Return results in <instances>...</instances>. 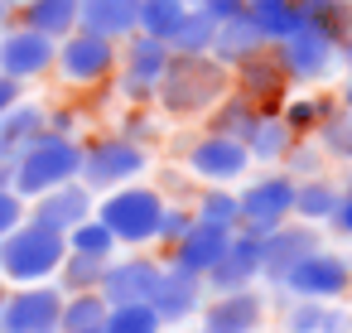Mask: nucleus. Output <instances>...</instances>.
Here are the masks:
<instances>
[{
  "label": "nucleus",
  "instance_id": "nucleus-1",
  "mask_svg": "<svg viewBox=\"0 0 352 333\" xmlns=\"http://www.w3.org/2000/svg\"><path fill=\"white\" fill-rule=\"evenodd\" d=\"M227 92H232V68H222L212 54H169L155 83V102L179 121L208 116Z\"/></svg>",
  "mask_w": 352,
  "mask_h": 333
},
{
  "label": "nucleus",
  "instance_id": "nucleus-2",
  "mask_svg": "<svg viewBox=\"0 0 352 333\" xmlns=\"http://www.w3.org/2000/svg\"><path fill=\"white\" fill-rule=\"evenodd\" d=\"M78 169H82V140L58 136V131H39L25 150H15V160H10V189L30 203V198H39V193H49L58 184L78 179Z\"/></svg>",
  "mask_w": 352,
  "mask_h": 333
},
{
  "label": "nucleus",
  "instance_id": "nucleus-3",
  "mask_svg": "<svg viewBox=\"0 0 352 333\" xmlns=\"http://www.w3.org/2000/svg\"><path fill=\"white\" fill-rule=\"evenodd\" d=\"M68 256V241L63 232H49L44 222L25 217L20 227H10L0 237V280L6 285H39V280H54L58 266Z\"/></svg>",
  "mask_w": 352,
  "mask_h": 333
},
{
  "label": "nucleus",
  "instance_id": "nucleus-4",
  "mask_svg": "<svg viewBox=\"0 0 352 333\" xmlns=\"http://www.w3.org/2000/svg\"><path fill=\"white\" fill-rule=\"evenodd\" d=\"M160 208H164V193L150 189V184H140V179L97 193V217L107 222V232L116 237L121 251H135V246H150L155 241Z\"/></svg>",
  "mask_w": 352,
  "mask_h": 333
},
{
  "label": "nucleus",
  "instance_id": "nucleus-5",
  "mask_svg": "<svg viewBox=\"0 0 352 333\" xmlns=\"http://www.w3.org/2000/svg\"><path fill=\"white\" fill-rule=\"evenodd\" d=\"M145 169H150V150L135 145V140H126L121 131H107V136L82 140V169H78V179H82L92 193L135 184Z\"/></svg>",
  "mask_w": 352,
  "mask_h": 333
},
{
  "label": "nucleus",
  "instance_id": "nucleus-6",
  "mask_svg": "<svg viewBox=\"0 0 352 333\" xmlns=\"http://www.w3.org/2000/svg\"><path fill=\"white\" fill-rule=\"evenodd\" d=\"M116 63H121V44H111V39H97V34H87V30H73L68 39H58V49H54V73L68 83V87H102V83H111V73H116Z\"/></svg>",
  "mask_w": 352,
  "mask_h": 333
},
{
  "label": "nucleus",
  "instance_id": "nucleus-7",
  "mask_svg": "<svg viewBox=\"0 0 352 333\" xmlns=\"http://www.w3.org/2000/svg\"><path fill=\"white\" fill-rule=\"evenodd\" d=\"M294 217V179L285 169H270L261 179H241L236 189V227L265 237L270 227Z\"/></svg>",
  "mask_w": 352,
  "mask_h": 333
},
{
  "label": "nucleus",
  "instance_id": "nucleus-8",
  "mask_svg": "<svg viewBox=\"0 0 352 333\" xmlns=\"http://www.w3.org/2000/svg\"><path fill=\"white\" fill-rule=\"evenodd\" d=\"M184 169H188V179H198L203 189H208V184L232 189V184H241V179L251 174V155H246L241 140L217 136V131H203V136L188 140V150H184Z\"/></svg>",
  "mask_w": 352,
  "mask_h": 333
},
{
  "label": "nucleus",
  "instance_id": "nucleus-9",
  "mask_svg": "<svg viewBox=\"0 0 352 333\" xmlns=\"http://www.w3.org/2000/svg\"><path fill=\"white\" fill-rule=\"evenodd\" d=\"M280 290L294 294V299H328V304H338L342 294H352V261L328 251V246H318V251H309L304 261L289 266Z\"/></svg>",
  "mask_w": 352,
  "mask_h": 333
},
{
  "label": "nucleus",
  "instance_id": "nucleus-10",
  "mask_svg": "<svg viewBox=\"0 0 352 333\" xmlns=\"http://www.w3.org/2000/svg\"><path fill=\"white\" fill-rule=\"evenodd\" d=\"M63 290L54 280L39 285H6L0 299V333H58Z\"/></svg>",
  "mask_w": 352,
  "mask_h": 333
},
{
  "label": "nucleus",
  "instance_id": "nucleus-11",
  "mask_svg": "<svg viewBox=\"0 0 352 333\" xmlns=\"http://www.w3.org/2000/svg\"><path fill=\"white\" fill-rule=\"evenodd\" d=\"M270 49H275V58H280V68H285L289 87H294V83L318 87V83H328V78L342 68V63H338V44L323 39V34H314V30H299V34H289V39L270 44Z\"/></svg>",
  "mask_w": 352,
  "mask_h": 333
},
{
  "label": "nucleus",
  "instance_id": "nucleus-12",
  "mask_svg": "<svg viewBox=\"0 0 352 333\" xmlns=\"http://www.w3.org/2000/svg\"><path fill=\"white\" fill-rule=\"evenodd\" d=\"M54 49L58 39L25 30V25H0V78L10 83H34L54 73Z\"/></svg>",
  "mask_w": 352,
  "mask_h": 333
},
{
  "label": "nucleus",
  "instance_id": "nucleus-13",
  "mask_svg": "<svg viewBox=\"0 0 352 333\" xmlns=\"http://www.w3.org/2000/svg\"><path fill=\"white\" fill-rule=\"evenodd\" d=\"M160 270H164V261L145 256L140 246H135V251H126V256L116 251V256L107 261L102 280H97V294H102L107 304H140V299H150V290H155Z\"/></svg>",
  "mask_w": 352,
  "mask_h": 333
},
{
  "label": "nucleus",
  "instance_id": "nucleus-14",
  "mask_svg": "<svg viewBox=\"0 0 352 333\" xmlns=\"http://www.w3.org/2000/svg\"><path fill=\"white\" fill-rule=\"evenodd\" d=\"M318 246H323V227H309V222H294V217L280 222V227H270L261 237V280H270L280 290V280L289 275V266L304 261Z\"/></svg>",
  "mask_w": 352,
  "mask_h": 333
},
{
  "label": "nucleus",
  "instance_id": "nucleus-15",
  "mask_svg": "<svg viewBox=\"0 0 352 333\" xmlns=\"http://www.w3.org/2000/svg\"><path fill=\"white\" fill-rule=\"evenodd\" d=\"M198 319H203L198 333H261L265 328V294L256 285L212 294V299H203Z\"/></svg>",
  "mask_w": 352,
  "mask_h": 333
},
{
  "label": "nucleus",
  "instance_id": "nucleus-16",
  "mask_svg": "<svg viewBox=\"0 0 352 333\" xmlns=\"http://www.w3.org/2000/svg\"><path fill=\"white\" fill-rule=\"evenodd\" d=\"M97 213V193L82 184V179H68V184H58V189H49V193H39V198H30V208H25V217H34V222H44L49 232H73L82 217H92Z\"/></svg>",
  "mask_w": 352,
  "mask_h": 333
},
{
  "label": "nucleus",
  "instance_id": "nucleus-17",
  "mask_svg": "<svg viewBox=\"0 0 352 333\" xmlns=\"http://www.w3.org/2000/svg\"><path fill=\"white\" fill-rule=\"evenodd\" d=\"M256 280H261V237L236 227L227 251H222V261L203 275V290L208 294H227V290H251Z\"/></svg>",
  "mask_w": 352,
  "mask_h": 333
},
{
  "label": "nucleus",
  "instance_id": "nucleus-18",
  "mask_svg": "<svg viewBox=\"0 0 352 333\" xmlns=\"http://www.w3.org/2000/svg\"><path fill=\"white\" fill-rule=\"evenodd\" d=\"M203 299H208L203 275H188V270H179V266H169V261H164V270H160V280H155V290H150V309L160 314V323H164V328H174V323L198 319Z\"/></svg>",
  "mask_w": 352,
  "mask_h": 333
},
{
  "label": "nucleus",
  "instance_id": "nucleus-19",
  "mask_svg": "<svg viewBox=\"0 0 352 333\" xmlns=\"http://www.w3.org/2000/svg\"><path fill=\"white\" fill-rule=\"evenodd\" d=\"M232 92L251 97L261 111H280V102L289 97V78H285L275 49H261V54L241 58V63L232 68Z\"/></svg>",
  "mask_w": 352,
  "mask_h": 333
},
{
  "label": "nucleus",
  "instance_id": "nucleus-20",
  "mask_svg": "<svg viewBox=\"0 0 352 333\" xmlns=\"http://www.w3.org/2000/svg\"><path fill=\"white\" fill-rule=\"evenodd\" d=\"M227 241H232V227H212V222H198V217H193V227L169 246V266H179V270H188V275H208V270L222 261Z\"/></svg>",
  "mask_w": 352,
  "mask_h": 333
},
{
  "label": "nucleus",
  "instance_id": "nucleus-21",
  "mask_svg": "<svg viewBox=\"0 0 352 333\" xmlns=\"http://www.w3.org/2000/svg\"><path fill=\"white\" fill-rule=\"evenodd\" d=\"M135 10L140 0H78V30L121 44L135 34Z\"/></svg>",
  "mask_w": 352,
  "mask_h": 333
},
{
  "label": "nucleus",
  "instance_id": "nucleus-22",
  "mask_svg": "<svg viewBox=\"0 0 352 333\" xmlns=\"http://www.w3.org/2000/svg\"><path fill=\"white\" fill-rule=\"evenodd\" d=\"M39 131H49V107L34 102V97H20L0 111V150L15 160V150H25Z\"/></svg>",
  "mask_w": 352,
  "mask_h": 333
},
{
  "label": "nucleus",
  "instance_id": "nucleus-23",
  "mask_svg": "<svg viewBox=\"0 0 352 333\" xmlns=\"http://www.w3.org/2000/svg\"><path fill=\"white\" fill-rule=\"evenodd\" d=\"M261 49H270L265 39H261V30L251 25V15L241 10V15H232V20H217V34H212V58L222 63V68H236L241 58H251V54H261Z\"/></svg>",
  "mask_w": 352,
  "mask_h": 333
},
{
  "label": "nucleus",
  "instance_id": "nucleus-24",
  "mask_svg": "<svg viewBox=\"0 0 352 333\" xmlns=\"http://www.w3.org/2000/svg\"><path fill=\"white\" fill-rule=\"evenodd\" d=\"M342 203V184L328 179V174H314V179H299L294 184V222H309V227H328L333 213Z\"/></svg>",
  "mask_w": 352,
  "mask_h": 333
},
{
  "label": "nucleus",
  "instance_id": "nucleus-25",
  "mask_svg": "<svg viewBox=\"0 0 352 333\" xmlns=\"http://www.w3.org/2000/svg\"><path fill=\"white\" fill-rule=\"evenodd\" d=\"M15 25L39 30L49 39H68L78 30V0H15Z\"/></svg>",
  "mask_w": 352,
  "mask_h": 333
},
{
  "label": "nucleus",
  "instance_id": "nucleus-26",
  "mask_svg": "<svg viewBox=\"0 0 352 333\" xmlns=\"http://www.w3.org/2000/svg\"><path fill=\"white\" fill-rule=\"evenodd\" d=\"M285 333H347L352 328V314L328 304V299H294L280 319Z\"/></svg>",
  "mask_w": 352,
  "mask_h": 333
},
{
  "label": "nucleus",
  "instance_id": "nucleus-27",
  "mask_svg": "<svg viewBox=\"0 0 352 333\" xmlns=\"http://www.w3.org/2000/svg\"><path fill=\"white\" fill-rule=\"evenodd\" d=\"M164 63H169V44H164V39L140 34V30H135L131 39H121V63H116V73L140 78V83H160Z\"/></svg>",
  "mask_w": 352,
  "mask_h": 333
},
{
  "label": "nucleus",
  "instance_id": "nucleus-28",
  "mask_svg": "<svg viewBox=\"0 0 352 333\" xmlns=\"http://www.w3.org/2000/svg\"><path fill=\"white\" fill-rule=\"evenodd\" d=\"M294 10H299V30H314L333 44L352 34V0H294Z\"/></svg>",
  "mask_w": 352,
  "mask_h": 333
},
{
  "label": "nucleus",
  "instance_id": "nucleus-29",
  "mask_svg": "<svg viewBox=\"0 0 352 333\" xmlns=\"http://www.w3.org/2000/svg\"><path fill=\"white\" fill-rule=\"evenodd\" d=\"M294 131L280 121V111H261V121H256V131L246 136V155H251V164H285V155L294 150Z\"/></svg>",
  "mask_w": 352,
  "mask_h": 333
},
{
  "label": "nucleus",
  "instance_id": "nucleus-30",
  "mask_svg": "<svg viewBox=\"0 0 352 333\" xmlns=\"http://www.w3.org/2000/svg\"><path fill=\"white\" fill-rule=\"evenodd\" d=\"M208 131H217V136H232V140H241L246 145V136L256 131V121H261V107L251 102V97H241V92H227L208 116Z\"/></svg>",
  "mask_w": 352,
  "mask_h": 333
},
{
  "label": "nucleus",
  "instance_id": "nucleus-31",
  "mask_svg": "<svg viewBox=\"0 0 352 333\" xmlns=\"http://www.w3.org/2000/svg\"><path fill=\"white\" fill-rule=\"evenodd\" d=\"M107 309H111V304H107L97 290L63 294V309H58V333H102Z\"/></svg>",
  "mask_w": 352,
  "mask_h": 333
},
{
  "label": "nucleus",
  "instance_id": "nucleus-32",
  "mask_svg": "<svg viewBox=\"0 0 352 333\" xmlns=\"http://www.w3.org/2000/svg\"><path fill=\"white\" fill-rule=\"evenodd\" d=\"M246 15H251V25L261 30L265 44H280V39L299 34V10H294V0H246Z\"/></svg>",
  "mask_w": 352,
  "mask_h": 333
},
{
  "label": "nucleus",
  "instance_id": "nucleus-33",
  "mask_svg": "<svg viewBox=\"0 0 352 333\" xmlns=\"http://www.w3.org/2000/svg\"><path fill=\"white\" fill-rule=\"evenodd\" d=\"M212 34H217V20H212L208 10L188 6L184 20L174 25V34H169L164 44H169V54H208V49H212Z\"/></svg>",
  "mask_w": 352,
  "mask_h": 333
},
{
  "label": "nucleus",
  "instance_id": "nucleus-34",
  "mask_svg": "<svg viewBox=\"0 0 352 333\" xmlns=\"http://www.w3.org/2000/svg\"><path fill=\"white\" fill-rule=\"evenodd\" d=\"M314 145H318V155L323 160H333V164H352V111H328L318 126H314Z\"/></svg>",
  "mask_w": 352,
  "mask_h": 333
},
{
  "label": "nucleus",
  "instance_id": "nucleus-35",
  "mask_svg": "<svg viewBox=\"0 0 352 333\" xmlns=\"http://www.w3.org/2000/svg\"><path fill=\"white\" fill-rule=\"evenodd\" d=\"M328 111H338V102L323 97V92H304V97H285V102H280V121H285L294 136H314V126H318Z\"/></svg>",
  "mask_w": 352,
  "mask_h": 333
},
{
  "label": "nucleus",
  "instance_id": "nucleus-36",
  "mask_svg": "<svg viewBox=\"0 0 352 333\" xmlns=\"http://www.w3.org/2000/svg\"><path fill=\"white\" fill-rule=\"evenodd\" d=\"M63 241H68V251H78V256H97V261H111V256L121 251V246H116V237L107 232V222H102L97 213H92V217H82Z\"/></svg>",
  "mask_w": 352,
  "mask_h": 333
},
{
  "label": "nucleus",
  "instance_id": "nucleus-37",
  "mask_svg": "<svg viewBox=\"0 0 352 333\" xmlns=\"http://www.w3.org/2000/svg\"><path fill=\"white\" fill-rule=\"evenodd\" d=\"M193 217H198V222H212V227H232V232H236V189L208 184V189L193 198Z\"/></svg>",
  "mask_w": 352,
  "mask_h": 333
},
{
  "label": "nucleus",
  "instance_id": "nucleus-38",
  "mask_svg": "<svg viewBox=\"0 0 352 333\" xmlns=\"http://www.w3.org/2000/svg\"><path fill=\"white\" fill-rule=\"evenodd\" d=\"M102 333H164V323L150 309V299H140V304H111Z\"/></svg>",
  "mask_w": 352,
  "mask_h": 333
},
{
  "label": "nucleus",
  "instance_id": "nucleus-39",
  "mask_svg": "<svg viewBox=\"0 0 352 333\" xmlns=\"http://www.w3.org/2000/svg\"><path fill=\"white\" fill-rule=\"evenodd\" d=\"M184 0H140V10H135V30L140 34H155V39H169L174 25L184 20Z\"/></svg>",
  "mask_w": 352,
  "mask_h": 333
},
{
  "label": "nucleus",
  "instance_id": "nucleus-40",
  "mask_svg": "<svg viewBox=\"0 0 352 333\" xmlns=\"http://www.w3.org/2000/svg\"><path fill=\"white\" fill-rule=\"evenodd\" d=\"M102 270H107V261L68 251V256H63V266H58V275H54V285H58L63 294H78V290H97Z\"/></svg>",
  "mask_w": 352,
  "mask_h": 333
},
{
  "label": "nucleus",
  "instance_id": "nucleus-41",
  "mask_svg": "<svg viewBox=\"0 0 352 333\" xmlns=\"http://www.w3.org/2000/svg\"><path fill=\"white\" fill-rule=\"evenodd\" d=\"M188 227H193V203H169V198H164L160 222H155V246H164V251H169Z\"/></svg>",
  "mask_w": 352,
  "mask_h": 333
},
{
  "label": "nucleus",
  "instance_id": "nucleus-42",
  "mask_svg": "<svg viewBox=\"0 0 352 333\" xmlns=\"http://www.w3.org/2000/svg\"><path fill=\"white\" fill-rule=\"evenodd\" d=\"M323 164H328V160L318 155V145L299 136V140H294V150L285 155V164H280V169H285V174L299 184V179H314V174H323Z\"/></svg>",
  "mask_w": 352,
  "mask_h": 333
},
{
  "label": "nucleus",
  "instance_id": "nucleus-43",
  "mask_svg": "<svg viewBox=\"0 0 352 333\" xmlns=\"http://www.w3.org/2000/svg\"><path fill=\"white\" fill-rule=\"evenodd\" d=\"M116 78V92L126 107H155V83H140V78H126V73H111Z\"/></svg>",
  "mask_w": 352,
  "mask_h": 333
},
{
  "label": "nucleus",
  "instance_id": "nucleus-44",
  "mask_svg": "<svg viewBox=\"0 0 352 333\" xmlns=\"http://www.w3.org/2000/svg\"><path fill=\"white\" fill-rule=\"evenodd\" d=\"M25 208H30V203H25L10 184H0V237H6L10 227H20V222H25Z\"/></svg>",
  "mask_w": 352,
  "mask_h": 333
},
{
  "label": "nucleus",
  "instance_id": "nucleus-45",
  "mask_svg": "<svg viewBox=\"0 0 352 333\" xmlns=\"http://www.w3.org/2000/svg\"><path fill=\"white\" fill-rule=\"evenodd\" d=\"M121 136L150 150V136H155V126H150V116H145L140 107H126V116H121Z\"/></svg>",
  "mask_w": 352,
  "mask_h": 333
},
{
  "label": "nucleus",
  "instance_id": "nucleus-46",
  "mask_svg": "<svg viewBox=\"0 0 352 333\" xmlns=\"http://www.w3.org/2000/svg\"><path fill=\"white\" fill-rule=\"evenodd\" d=\"M49 131L82 140V136H78V131H82V111H78V107H49Z\"/></svg>",
  "mask_w": 352,
  "mask_h": 333
},
{
  "label": "nucleus",
  "instance_id": "nucleus-47",
  "mask_svg": "<svg viewBox=\"0 0 352 333\" xmlns=\"http://www.w3.org/2000/svg\"><path fill=\"white\" fill-rule=\"evenodd\" d=\"M198 10H208L212 20H232L246 10V0H198Z\"/></svg>",
  "mask_w": 352,
  "mask_h": 333
},
{
  "label": "nucleus",
  "instance_id": "nucleus-48",
  "mask_svg": "<svg viewBox=\"0 0 352 333\" xmlns=\"http://www.w3.org/2000/svg\"><path fill=\"white\" fill-rule=\"evenodd\" d=\"M328 227H338V237H347L352 241V193H342V203H338V213H333V222Z\"/></svg>",
  "mask_w": 352,
  "mask_h": 333
},
{
  "label": "nucleus",
  "instance_id": "nucleus-49",
  "mask_svg": "<svg viewBox=\"0 0 352 333\" xmlns=\"http://www.w3.org/2000/svg\"><path fill=\"white\" fill-rule=\"evenodd\" d=\"M25 97V83H10V78H0V111H6L10 102H20Z\"/></svg>",
  "mask_w": 352,
  "mask_h": 333
},
{
  "label": "nucleus",
  "instance_id": "nucleus-50",
  "mask_svg": "<svg viewBox=\"0 0 352 333\" xmlns=\"http://www.w3.org/2000/svg\"><path fill=\"white\" fill-rule=\"evenodd\" d=\"M338 63H342V68H347V73H352V34H347V39H342V44H338Z\"/></svg>",
  "mask_w": 352,
  "mask_h": 333
},
{
  "label": "nucleus",
  "instance_id": "nucleus-51",
  "mask_svg": "<svg viewBox=\"0 0 352 333\" xmlns=\"http://www.w3.org/2000/svg\"><path fill=\"white\" fill-rule=\"evenodd\" d=\"M338 107H342V111H352V73H347V83H342V92H338Z\"/></svg>",
  "mask_w": 352,
  "mask_h": 333
},
{
  "label": "nucleus",
  "instance_id": "nucleus-52",
  "mask_svg": "<svg viewBox=\"0 0 352 333\" xmlns=\"http://www.w3.org/2000/svg\"><path fill=\"white\" fill-rule=\"evenodd\" d=\"M0 184H10V155L0 150Z\"/></svg>",
  "mask_w": 352,
  "mask_h": 333
},
{
  "label": "nucleus",
  "instance_id": "nucleus-53",
  "mask_svg": "<svg viewBox=\"0 0 352 333\" xmlns=\"http://www.w3.org/2000/svg\"><path fill=\"white\" fill-rule=\"evenodd\" d=\"M342 193H352V164H342Z\"/></svg>",
  "mask_w": 352,
  "mask_h": 333
},
{
  "label": "nucleus",
  "instance_id": "nucleus-54",
  "mask_svg": "<svg viewBox=\"0 0 352 333\" xmlns=\"http://www.w3.org/2000/svg\"><path fill=\"white\" fill-rule=\"evenodd\" d=\"M0 299H6V280H0Z\"/></svg>",
  "mask_w": 352,
  "mask_h": 333
},
{
  "label": "nucleus",
  "instance_id": "nucleus-55",
  "mask_svg": "<svg viewBox=\"0 0 352 333\" xmlns=\"http://www.w3.org/2000/svg\"><path fill=\"white\" fill-rule=\"evenodd\" d=\"M184 6H198V0H184Z\"/></svg>",
  "mask_w": 352,
  "mask_h": 333
},
{
  "label": "nucleus",
  "instance_id": "nucleus-56",
  "mask_svg": "<svg viewBox=\"0 0 352 333\" xmlns=\"http://www.w3.org/2000/svg\"><path fill=\"white\" fill-rule=\"evenodd\" d=\"M6 6H15V0H6Z\"/></svg>",
  "mask_w": 352,
  "mask_h": 333
},
{
  "label": "nucleus",
  "instance_id": "nucleus-57",
  "mask_svg": "<svg viewBox=\"0 0 352 333\" xmlns=\"http://www.w3.org/2000/svg\"><path fill=\"white\" fill-rule=\"evenodd\" d=\"M347 333H352V328H347Z\"/></svg>",
  "mask_w": 352,
  "mask_h": 333
}]
</instances>
